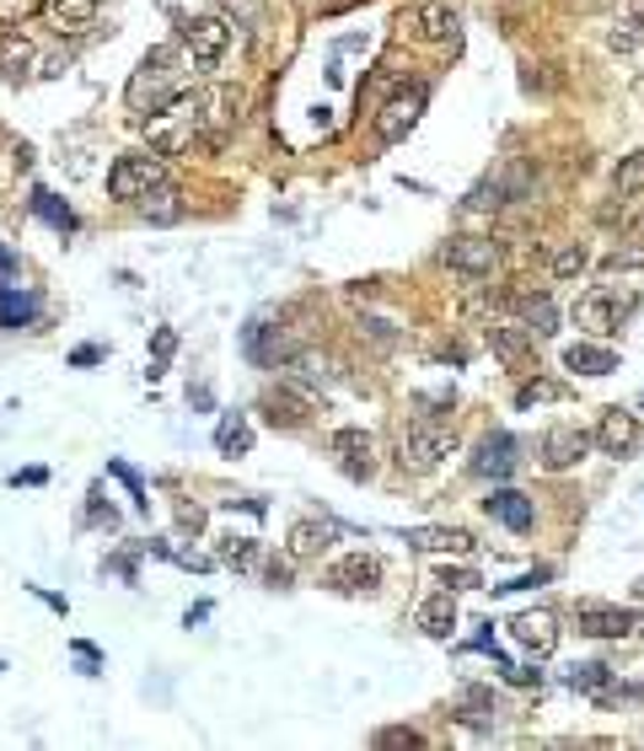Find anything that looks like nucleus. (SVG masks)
Segmentation results:
<instances>
[{
  "instance_id": "864d4df0",
  "label": "nucleus",
  "mask_w": 644,
  "mask_h": 751,
  "mask_svg": "<svg viewBox=\"0 0 644 751\" xmlns=\"http://www.w3.org/2000/svg\"><path fill=\"white\" fill-rule=\"evenodd\" d=\"M0 671H6V665H0Z\"/></svg>"
},
{
  "instance_id": "c756f323",
  "label": "nucleus",
  "mask_w": 644,
  "mask_h": 751,
  "mask_svg": "<svg viewBox=\"0 0 644 751\" xmlns=\"http://www.w3.org/2000/svg\"><path fill=\"white\" fill-rule=\"evenodd\" d=\"M564 365L581 370V376H613L617 355L613 349H602V344H569V349H564Z\"/></svg>"
},
{
  "instance_id": "c03bdc74",
  "label": "nucleus",
  "mask_w": 644,
  "mask_h": 751,
  "mask_svg": "<svg viewBox=\"0 0 644 751\" xmlns=\"http://www.w3.org/2000/svg\"><path fill=\"white\" fill-rule=\"evenodd\" d=\"M172 349H178V333L161 328V333H156V365H151V376H161V360H167Z\"/></svg>"
},
{
  "instance_id": "0eeeda50",
  "label": "nucleus",
  "mask_w": 644,
  "mask_h": 751,
  "mask_svg": "<svg viewBox=\"0 0 644 751\" xmlns=\"http://www.w3.org/2000/svg\"><path fill=\"white\" fill-rule=\"evenodd\" d=\"M403 28L414 32L419 43H457L462 17H457V6H446V0H419V6L403 11Z\"/></svg>"
},
{
  "instance_id": "ddd939ff",
  "label": "nucleus",
  "mask_w": 644,
  "mask_h": 751,
  "mask_svg": "<svg viewBox=\"0 0 644 751\" xmlns=\"http://www.w3.org/2000/svg\"><path fill=\"white\" fill-rule=\"evenodd\" d=\"M323 585H328V591H338V596L376 591V585H382V559H376V553H344L338 564H328Z\"/></svg>"
},
{
  "instance_id": "2f4dec72",
  "label": "nucleus",
  "mask_w": 644,
  "mask_h": 751,
  "mask_svg": "<svg viewBox=\"0 0 644 751\" xmlns=\"http://www.w3.org/2000/svg\"><path fill=\"white\" fill-rule=\"evenodd\" d=\"M140 215H146L151 226H172V220L184 215V205H178V188H172V182H156L151 194L140 199Z\"/></svg>"
},
{
  "instance_id": "20e7f679",
  "label": "nucleus",
  "mask_w": 644,
  "mask_h": 751,
  "mask_svg": "<svg viewBox=\"0 0 644 751\" xmlns=\"http://www.w3.org/2000/svg\"><path fill=\"white\" fill-rule=\"evenodd\" d=\"M156 182H167L161 178V156H156V150H146V156H119V161L108 167V194L123 199V205H140Z\"/></svg>"
},
{
  "instance_id": "c9c22d12",
  "label": "nucleus",
  "mask_w": 644,
  "mask_h": 751,
  "mask_svg": "<svg viewBox=\"0 0 644 751\" xmlns=\"http://www.w3.org/2000/svg\"><path fill=\"white\" fill-rule=\"evenodd\" d=\"M28 205H32V215H38V220H49L55 231H76V210H70V205H60L49 188H32Z\"/></svg>"
},
{
  "instance_id": "a211bd4d",
  "label": "nucleus",
  "mask_w": 644,
  "mask_h": 751,
  "mask_svg": "<svg viewBox=\"0 0 644 751\" xmlns=\"http://www.w3.org/2000/svg\"><path fill=\"white\" fill-rule=\"evenodd\" d=\"M596 446L607 451V456H628V451H640V419H634V414H623V408H607L602 424H596Z\"/></svg>"
},
{
  "instance_id": "dca6fc26",
  "label": "nucleus",
  "mask_w": 644,
  "mask_h": 751,
  "mask_svg": "<svg viewBox=\"0 0 644 751\" xmlns=\"http://www.w3.org/2000/svg\"><path fill=\"white\" fill-rule=\"evenodd\" d=\"M279 370H285L290 382H301L307 392H328V387H334V360H328V355H317V349H301V344H296V349L279 360Z\"/></svg>"
},
{
  "instance_id": "c85d7f7f",
  "label": "nucleus",
  "mask_w": 644,
  "mask_h": 751,
  "mask_svg": "<svg viewBox=\"0 0 644 751\" xmlns=\"http://www.w3.org/2000/svg\"><path fill=\"white\" fill-rule=\"evenodd\" d=\"M220 564L237 574H264V542L258 537H226L220 542Z\"/></svg>"
},
{
  "instance_id": "aec40b11",
  "label": "nucleus",
  "mask_w": 644,
  "mask_h": 751,
  "mask_svg": "<svg viewBox=\"0 0 644 751\" xmlns=\"http://www.w3.org/2000/svg\"><path fill=\"white\" fill-rule=\"evenodd\" d=\"M473 473L478 478H511L516 473V441L499 429V435H484L478 441V456H473Z\"/></svg>"
},
{
  "instance_id": "72a5a7b5",
  "label": "nucleus",
  "mask_w": 644,
  "mask_h": 751,
  "mask_svg": "<svg viewBox=\"0 0 644 751\" xmlns=\"http://www.w3.org/2000/svg\"><path fill=\"white\" fill-rule=\"evenodd\" d=\"M32 312H38V300L28 290H11V285H0V328H28Z\"/></svg>"
},
{
  "instance_id": "473e14b6",
  "label": "nucleus",
  "mask_w": 644,
  "mask_h": 751,
  "mask_svg": "<svg viewBox=\"0 0 644 751\" xmlns=\"http://www.w3.org/2000/svg\"><path fill=\"white\" fill-rule=\"evenodd\" d=\"M457 709H462V720L467 724H494L499 714H505V709H499V698H494L489 688H462Z\"/></svg>"
},
{
  "instance_id": "9b49d317",
  "label": "nucleus",
  "mask_w": 644,
  "mask_h": 751,
  "mask_svg": "<svg viewBox=\"0 0 644 751\" xmlns=\"http://www.w3.org/2000/svg\"><path fill=\"white\" fill-rule=\"evenodd\" d=\"M328 451L338 456V473H344V478L360 483V478H370V473H376V441H370L360 424H344V429H334V435H328Z\"/></svg>"
},
{
  "instance_id": "3c124183",
  "label": "nucleus",
  "mask_w": 644,
  "mask_h": 751,
  "mask_svg": "<svg viewBox=\"0 0 644 751\" xmlns=\"http://www.w3.org/2000/svg\"><path fill=\"white\" fill-rule=\"evenodd\" d=\"M17 269V264H11V253H6V247H0V279H6V274Z\"/></svg>"
},
{
  "instance_id": "79ce46f5",
  "label": "nucleus",
  "mask_w": 644,
  "mask_h": 751,
  "mask_svg": "<svg viewBox=\"0 0 644 751\" xmlns=\"http://www.w3.org/2000/svg\"><path fill=\"white\" fill-rule=\"evenodd\" d=\"M376 747H425V735L419 730H382Z\"/></svg>"
},
{
  "instance_id": "8fccbe9b",
  "label": "nucleus",
  "mask_w": 644,
  "mask_h": 751,
  "mask_svg": "<svg viewBox=\"0 0 644 751\" xmlns=\"http://www.w3.org/2000/svg\"><path fill=\"white\" fill-rule=\"evenodd\" d=\"M43 478H49L43 467H28V473H17V478H11V483H43Z\"/></svg>"
},
{
  "instance_id": "1a4fd4ad",
  "label": "nucleus",
  "mask_w": 644,
  "mask_h": 751,
  "mask_svg": "<svg viewBox=\"0 0 644 751\" xmlns=\"http://www.w3.org/2000/svg\"><path fill=\"white\" fill-rule=\"evenodd\" d=\"M429 108V87H408L398 91L382 113H376V140L382 146H398V140H408V129L419 123V113Z\"/></svg>"
},
{
  "instance_id": "4c0bfd02",
  "label": "nucleus",
  "mask_w": 644,
  "mask_h": 751,
  "mask_svg": "<svg viewBox=\"0 0 644 751\" xmlns=\"http://www.w3.org/2000/svg\"><path fill=\"white\" fill-rule=\"evenodd\" d=\"M613 188H617V199H640L644 194V150H634V156H623V161H617Z\"/></svg>"
},
{
  "instance_id": "09e8293b",
  "label": "nucleus",
  "mask_w": 644,
  "mask_h": 751,
  "mask_svg": "<svg viewBox=\"0 0 644 751\" xmlns=\"http://www.w3.org/2000/svg\"><path fill=\"white\" fill-rule=\"evenodd\" d=\"M226 6H231V11H242V22H247V28L258 22V0H226Z\"/></svg>"
},
{
  "instance_id": "e433bc0d",
  "label": "nucleus",
  "mask_w": 644,
  "mask_h": 751,
  "mask_svg": "<svg viewBox=\"0 0 644 751\" xmlns=\"http://www.w3.org/2000/svg\"><path fill=\"white\" fill-rule=\"evenodd\" d=\"M522 317L537 338H553V333H558V306H553L548 296H522Z\"/></svg>"
},
{
  "instance_id": "a18cd8bd",
  "label": "nucleus",
  "mask_w": 644,
  "mask_h": 751,
  "mask_svg": "<svg viewBox=\"0 0 644 751\" xmlns=\"http://www.w3.org/2000/svg\"><path fill=\"white\" fill-rule=\"evenodd\" d=\"M76 661H81V671H87V676H97V671H102V655H97L92 644H76Z\"/></svg>"
},
{
  "instance_id": "39448f33",
  "label": "nucleus",
  "mask_w": 644,
  "mask_h": 751,
  "mask_svg": "<svg viewBox=\"0 0 644 751\" xmlns=\"http://www.w3.org/2000/svg\"><path fill=\"white\" fill-rule=\"evenodd\" d=\"M640 306V296H628V290H591V296L575 300V323L581 328H596V333H617L628 323V312Z\"/></svg>"
},
{
  "instance_id": "4be33fe9",
  "label": "nucleus",
  "mask_w": 644,
  "mask_h": 751,
  "mask_svg": "<svg viewBox=\"0 0 644 751\" xmlns=\"http://www.w3.org/2000/svg\"><path fill=\"white\" fill-rule=\"evenodd\" d=\"M334 537H338V526L334 521H296L290 526V559H323L328 547H334Z\"/></svg>"
},
{
  "instance_id": "bb28decb",
  "label": "nucleus",
  "mask_w": 644,
  "mask_h": 751,
  "mask_svg": "<svg viewBox=\"0 0 644 751\" xmlns=\"http://www.w3.org/2000/svg\"><path fill=\"white\" fill-rule=\"evenodd\" d=\"M564 682L575 692H585V698H596V703H613L617 698V688H613V671L602 661H585V665H569L564 671Z\"/></svg>"
},
{
  "instance_id": "f3484780",
  "label": "nucleus",
  "mask_w": 644,
  "mask_h": 751,
  "mask_svg": "<svg viewBox=\"0 0 644 751\" xmlns=\"http://www.w3.org/2000/svg\"><path fill=\"white\" fill-rule=\"evenodd\" d=\"M526 194V167H505V172H494L484 178L473 194H467V205L473 210H494V205H511V199H522Z\"/></svg>"
},
{
  "instance_id": "b1692460",
  "label": "nucleus",
  "mask_w": 644,
  "mask_h": 751,
  "mask_svg": "<svg viewBox=\"0 0 644 751\" xmlns=\"http://www.w3.org/2000/svg\"><path fill=\"white\" fill-rule=\"evenodd\" d=\"M532 338H537V333L526 328V323H494V328H489V349L505 365H526V355H532Z\"/></svg>"
},
{
  "instance_id": "6ab92c4d",
  "label": "nucleus",
  "mask_w": 644,
  "mask_h": 751,
  "mask_svg": "<svg viewBox=\"0 0 644 751\" xmlns=\"http://www.w3.org/2000/svg\"><path fill=\"white\" fill-rule=\"evenodd\" d=\"M403 542L414 553H473L478 547L473 532H462V526H414V532H403Z\"/></svg>"
},
{
  "instance_id": "f03ea898",
  "label": "nucleus",
  "mask_w": 644,
  "mask_h": 751,
  "mask_svg": "<svg viewBox=\"0 0 644 751\" xmlns=\"http://www.w3.org/2000/svg\"><path fill=\"white\" fill-rule=\"evenodd\" d=\"M178 43H156L146 49V60L135 65V76H129V87H123V102L135 108V113H146V108H161L167 97H178Z\"/></svg>"
},
{
  "instance_id": "f257e3e1",
  "label": "nucleus",
  "mask_w": 644,
  "mask_h": 751,
  "mask_svg": "<svg viewBox=\"0 0 644 751\" xmlns=\"http://www.w3.org/2000/svg\"><path fill=\"white\" fill-rule=\"evenodd\" d=\"M205 119H210V91H178V97H167L151 113L146 146L156 156H178V150L194 146V135L205 129Z\"/></svg>"
},
{
  "instance_id": "f704fd0d",
  "label": "nucleus",
  "mask_w": 644,
  "mask_h": 751,
  "mask_svg": "<svg viewBox=\"0 0 644 751\" xmlns=\"http://www.w3.org/2000/svg\"><path fill=\"white\" fill-rule=\"evenodd\" d=\"M32 167V150L28 140H0V194L6 188H17V178Z\"/></svg>"
},
{
  "instance_id": "2eb2a0df",
  "label": "nucleus",
  "mask_w": 644,
  "mask_h": 751,
  "mask_svg": "<svg viewBox=\"0 0 644 751\" xmlns=\"http://www.w3.org/2000/svg\"><path fill=\"white\" fill-rule=\"evenodd\" d=\"M511 639L543 661V655L558 650V617L553 612H522V617H511Z\"/></svg>"
},
{
  "instance_id": "37998d69",
  "label": "nucleus",
  "mask_w": 644,
  "mask_h": 751,
  "mask_svg": "<svg viewBox=\"0 0 644 751\" xmlns=\"http://www.w3.org/2000/svg\"><path fill=\"white\" fill-rule=\"evenodd\" d=\"M440 585H446V591H473V585H478V574L473 570H440Z\"/></svg>"
},
{
  "instance_id": "603ef678",
  "label": "nucleus",
  "mask_w": 644,
  "mask_h": 751,
  "mask_svg": "<svg viewBox=\"0 0 644 751\" xmlns=\"http://www.w3.org/2000/svg\"><path fill=\"white\" fill-rule=\"evenodd\" d=\"M640 596H644V580H640Z\"/></svg>"
},
{
  "instance_id": "ea45409f",
  "label": "nucleus",
  "mask_w": 644,
  "mask_h": 751,
  "mask_svg": "<svg viewBox=\"0 0 644 751\" xmlns=\"http://www.w3.org/2000/svg\"><path fill=\"white\" fill-rule=\"evenodd\" d=\"M43 6H49V0H0V28H22Z\"/></svg>"
},
{
  "instance_id": "a878e982",
  "label": "nucleus",
  "mask_w": 644,
  "mask_h": 751,
  "mask_svg": "<svg viewBox=\"0 0 644 751\" xmlns=\"http://www.w3.org/2000/svg\"><path fill=\"white\" fill-rule=\"evenodd\" d=\"M607 49H617V55H634V49H644V0H623L613 32H607Z\"/></svg>"
},
{
  "instance_id": "9d476101",
  "label": "nucleus",
  "mask_w": 644,
  "mask_h": 751,
  "mask_svg": "<svg viewBox=\"0 0 644 751\" xmlns=\"http://www.w3.org/2000/svg\"><path fill=\"white\" fill-rule=\"evenodd\" d=\"M264 419L275 424V429H301L311 419V392L301 382H290V376H279V387L264 392Z\"/></svg>"
},
{
  "instance_id": "de8ad7c7",
  "label": "nucleus",
  "mask_w": 644,
  "mask_h": 751,
  "mask_svg": "<svg viewBox=\"0 0 644 751\" xmlns=\"http://www.w3.org/2000/svg\"><path fill=\"white\" fill-rule=\"evenodd\" d=\"M102 355H108V349H97V344H81V349L70 355V365H97Z\"/></svg>"
},
{
  "instance_id": "412c9836",
  "label": "nucleus",
  "mask_w": 644,
  "mask_h": 751,
  "mask_svg": "<svg viewBox=\"0 0 644 751\" xmlns=\"http://www.w3.org/2000/svg\"><path fill=\"white\" fill-rule=\"evenodd\" d=\"M414 623H419V633H429V639H452V629H457V591H440V596L419 601Z\"/></svg>"
},
{
  "instance_id": "5701e85b",
  "label": "nucleus",
  "mask_w": 644,
  "mask_h": 751,
  "mask_svg": "<svg viewBox=\"0 0 644 751\" xmlns=\"http://www.w3.org/2000/svg\"><path fill=\"white\" fill-rule=\"evenodd\" d=\"M97 11H102V0H49L43 6V17H49V28L60 32H81V28H92L97 22Z\"/></svg>"
},
{
  "instance_id": "7c9ffc66",
  "label": "nucleus",
  "mask_w": 644,
  "mask_h": 751,
  "mask_svg": "<svg viewBox=\"0 0 644 751\" xmlns=\"http://www.w3.org/2000/svg\"><path fill=\"white\" fill-rule=\"evenodd\" d=\"M215 451H220V456L252 451V424H247V414H220V424H215Z\"/></svg>"
},
{
  "instance_id": "7ed1b4c3",
  "label": "nucleus",
  "mask_w": 644,
  "mask_h": 751,
  "mask_svg": "<svg viewBox=\"0 0 644 751\" xmlns=\"http://www.w3.org/2000/svg\"><path fill=\"white\" fill-rule=\"evenodd\" d=\"M452 451H457V424L419 419V424H408V435H403V446H398V462H403V473H435Z\"/></svg>"
},
{
  "instance_id": "49530a36",
  "label": "nucleus",
  "mask_w": 644,
  "mask_h": 751,
  "mask_svg": "<svg viewBox=\"0 0 644 751\" xmlns=\"http://www.w3.org/2000/svg\"><path fill=\"white\" fill-rule=\"evenodd\" d=\"M366 328H370V338H376V344H393V338H398V333H393V323H382V317H366Z\"/></svg>"
},
{
  "instance_id": "393cba45",
  "label": "nucleus",
  "mask_w": 644,
  "mask_h": 751,
  "mask_svg": "<svg viewBox=\"0 0 644 751\" xmlns=\"http://www.w3.org/2000/svg\"><path fill=\"white\" fill-rule=\"evenodd\" d=\"M484 511H489L499 526H511V532H532V500L516 494V488H494L489 500H484Z\"/></svg>"
},
{
  "instance_id": "6e6552de",
  "label": "nucleus",
  "mask_w": 644,
  "mask_h": 751,
  "mask_svg": "<svg viewBox=\"0 0 644 751\" xmlns=\"http://www.w3.org/2000/svg\"><path fill=\"white\" fill-rule=\"evenodd\" d=\"M446 269H457L462 279H489L499 269V241L494 237H452L440 247Z\"/></svg>"
},
{
  "instance_id": "4468645a",
  "label": "nucleus",
  "mask_w": 644,
  "mask_h": 751,
  "mask_svg": "<svg viewBox=\"0 0 644 751\" xmlns=\"http://www.w3.org/2000/svg\"><path fill=\"white\" fill-rule=\"evenodd\" d=\"M575 623H581L585 639H628L640 629V617L628 606H613V601H581L575 606Z\"/></svg>"
},
{
  "instance_id": "f8f14e48",
  "label": "nucleus",
  "mask_w": 644,
  "mask_h": 751,
  "mask_svg": "<svg viewBox=\"0 0 644 751\" xmlns=\"http://www.w3.org/2000/svg\"><path fill=\"white\" fill-rule=\"evenodd\" d=\"M596 446V435L581 429V424H553L548 435H543V467L548 473H569V467H581L585 456Z\"/></svg>"
},
{
  "instance_id": "423d86ee",
  "label": "nucleus",
  "mask_w": 644,
  "mask_h": 751,
  "mask_svg": "<svg viewBox=\"0 0 644 751\" xmlns=\"http://www.w3.org/2000/svg\"><path fill=\"white\" fill-rule=\"evenodd\" d=\"M178 38H184V49L194 55V65L215 70V65L226 60V49H231V22L226 17H188L184 28H178Z\"/></svg>"
},
{
  "instance_id": "58836bf2",
  "label": "nucleus",
  "mask_w": 644,
  "mask_h": 751,
  "mask_svg": "<svg viewBox=\"0 0 644 751\" xmlns=\"http://www.w3.org/2000/svg\"><path fill=\"white\" fill-rule=\"evenodd\" d=\"M585 269H591V247H585V241H569V247L553 253V274H558V279H575V274H585Z\"/></svg>"
},
{
  "instance_id": "a19ab883",
  "label": "nucleus",
  "mask_w": 644,
  "mask_h": 751,
  "mask_svg": "<svg viewBox=\"0 0 644 751\" xmlns=\"http://www.w3.org/2000/svg\"><path fill=\"white\" fill-rule=\"evenodd\" d=\"M108 473H113V478H119L123 488H129V500H135V511H151V500H146V488H140V478H135V473H129L123 462H108Z\"/></svg>"
},
{
  "instance_id": "cd10ccee",
  "label": "nucleus",
  "mask_w": 644,
  "mask_h": 751,
  "mask_svg": "<svg viewBox=\"0 0 644 751\" xmlns=\"http://www.w3.org/2000/svg\"><path fill=\"white\" fill-rule=\"evenodd\" d=\"M32 70H38V49H32L22 32H6L0 38V76L6 81H28Z\"/></svg>"
}]
</instances>
